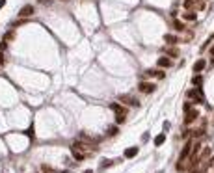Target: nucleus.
Listing matches in <instances>:
<instances>
[{
  "instance_id": "obj_34",
  "label": "nucleus",
  "mask_w": 214,
  "mask_h": 173,
  "mask_svg": "<svg viewBox=\"0 0 214 173\" xmlns=\"http://www.w3.org/2000/svg\"><path fill=\"white\" fill-rule=\"evenodd\" d=\"M158 173H162V171H158Z\"/></svg>"
},
{
  "instance_id": "obj_4",
  "label": "nucleus",
  "mask_w": 214,
  "mask_h": 173,
  "mask_svg": "<svg viewBox=\"0 0 214 173\" xmlns=\"http://www.w3.org/2000/svg\"><path fill=\"white\" fill-rule=\"evenodd\" d=\"M188 97L194 99V101H199V102H203V101H205V99H203V93H201V89H199V88L190 89V91H188Z\"/></svg>"
},
{
  "instance_id": "obj_31",
  "label": "nucleus",
  "mask_w": 214,
  "mask_h": 173,
  "mask_svg": "<svg viewBox=\"0 0 214 173\" xmlns=\"http://www.w3.org/2000/svg\"><path fill=\"white\" fill-rule=\"evenodd\" d=\"M39 2H41V4H48V0H39Z\"/></svg>"
},
{
  "instance_id": "obj_28",
  "label": "nucleus",
  "mask_w": 214,
  "mask_h": 173,
  "mask_svg": "<svg viewBox=\"0 0 214 173\" xmlns=\"http://www.w3.org/2000/svg\"><path fill=\"white\" fill-rule=\"evenodd\" d=\"M4 6H6V0H0V10H2Z\"/></svg>"
},
{
  "instance_id": "obj_17",
  "label": "nucleus",
  "mask_w": 214,
  "mask_h": 173,
  "mask_svg": "<svg viewBox=\"0 0 214 173\" xmlns=\"http://www.w3.org/2000/svg\"><path fill=\"white\" fill-rule=\"evenodd\" d=\"M201 82H203V78H201V75H195L194 78H192V84L198 88V86H201Z\"/></svg>"
},
{
  "instance_id": "obj_2",
  "label": "nucleus",
  "mask_w": 214,
  "mask_h": 173,
  "mask_svg": "<svg viewBox=\"0 0 214 173\" xmlns=\"http://www.w3.org/2000/svg\"><path fill=\"white\" fill-rule=\"evenodd\" d=\"M198 117H199V112L192 108L190 112H186V116H184V123H186V125H190V123H194V121L198 119Z\"/></svg>"
},
{
  "instance_id": "obj_23",
  "label": "nucleus",
  "mask_w": 214,
  "mask_h": 173,
  "mask_svg": "<svg viewBox=\"0 0 214 173\" xmlns=\"http://www.w3.org/2000/svg\"><path fill=\"white\" fill-rule=\"evenodd\" d=\"M41 169H43V173H54V169L48 168V166H41Z\"/></svg>"
},
{
  "instance_id": "obj_32",
  "label": "nucleus",
  "mask_w": 214,
  "mask_h": 173,
  "mask_svg": "<svg viewBox=\"0 0 214 173\" xmlns=\"http://www.w3.org/2000/svg\"><path fill=\"white\" fill-rule=\"evenodd\" d=\"M84 173H93V171H91V169H86V171H84Z\"/></svg>"
},
{
  "instance_id": "obj_13",
  "label": "nucleus",
  "mask_w": 214,
  "mask_h": 173,
  "mask_svg": "<svg viewBox=\"0 0 214 173\" xmlns=\"http://www.w3.org/2000/svg\"><path fill=\"white\" fill-rule=\"evenodd\" d=\"M73 157H75V160H76V162H82V160L86 158V154H84L82 151H73Z\"/></svg>"
},
{
  "instance_id": "obj_20",
  "label": "nucleus",
  "mask_w": 214,
  "mask_h": 173,
  "mask_svg": "<svg viewBox=\"0 0 214 173\" xmlns=\"http://www.w3.org/2000/svg\"><path fill=\"white\" fill-rule=\"evenodd\" d=\"M112 160H102V164H101V169H104V168H108V166H112Z\"/></svg>"
},
{
  "instance_id": "obj_22",
  "label": "nucleus",
  "mask_w": 214,
  "mask_h": 173,
  "mask_svg": "<svg viewBox=\"0 0 214 173\" xmlns=\"http://www.w3.org/2000/svg\"><path fill=\"white\" fill-rule=\"evenodd\" d=\"M106 134H108V136H116V134H117V128H116V127L108 128V130H106Z\"/></svg>"
},
{
  "instance_id": "obj_30",
  "label": "nucleus",
  "mask_w": 214,
  "mask_h": 173,
  "mask_svg": "<svg viewBox=\"0 0 214 173\" xmlns=\"http://www.w3.org/2000/svg\"><path fill=\"white\" fill-rule=\"evenodd\" d=\"M210 56H212V62H214V47L210 48Z\"/></svg>"
},
{
  "instance_id": "obj_9",
  "label": "nucleus",
  "mask_w": 214,
  "mask_h": 173,
  "mask_svg": "<svg viewBox=\"0 0 214 173\" xmlns=\"http://www.w3.org/2000/svg\"><path fill=\"white\" fill-rule=\"evenodd\" d=\"M136 154H138V147H128V149H125V158H134Z\"/></svg>"
},
{
  "instance_id": "obj_14",
  "label": "nucleus",
  "mask_w": 214,
  "mask_h": 173,
  "mask_svg": "<svg viewBox=\"0 0 214 173\" xmlns=\"http://www.w3.org/2000/svg\"><path fill=\"white\" fill-rule=\"evenodd\" d=\"M125 121H127V114H117V116H116V123H117V125H123Z\"/></svg>"
},
{
  "instance_id": "obj_10",
  "label": "nucleus",
  "mask_w": 214,
  "mask_h": 173,
  "mask_svg": "<svg viewBox=\"0 0 214 173\" xmlns=\"http://www.w3.org/2000/svg\"><path fill=\"white\" fill-rule=\"evenodd\" d=\"M145 76H157V78H164V73L157 71V69H147L145 71Z\"/></svg>"
},
{
  "instance_id": "obj_15",
  "label": "nucleus",
  "mask_w": 214,
  "mask_h": 173,
  "mask_svg": "<svg viewBox=\"0 0 214 173\" xmlns=\"http://www.w3.org/2000/svg\"><path fill=\"white\" fill-rule=\"evenodd\" d=\"M164 140H166V134H158V136L155 138V145H157V147H160L162 143H164Z\"/></svg>"
},
{
  "instance_id": "obj_27",
  "label": "nucleus",
  "mask_w": 214,
  "mask_h": 173,
  "mask_svg": "<svg viewBox=\"0 0 214 173\" xmlns=\"http://www.w3.org/2000/svg\"><path fill=\"white\" fill-rule=\"evenodd\" d=\"M6 48V41H2V43H0V50H4Z\"/></svg>"
},
{
  "instance_id": "obj_36",
  "label": "nucleus",
  "mask_w": 214,
  "mask_h": 173,
  "mask_svg": "<svg viewBox=\"0 0 214 173\" xmlns=\"http://www.w3.org/2000/svg\"><path fill=\"white\" fill-rule=\"evenodd\" d=\"M212 37H214V36H212Z\"/></svg>"
},
{
  "instance_id": "obj_21",
  "label": "nucleus",
  "mask_w": 214,
  "mask_h": 173,
  "mask_svg": "<svg viewBox=\"0 0 214 173\" xmlns=\"http://www.w3.org/2000/svg\"><path fill=\"white\" fill-rule=\"evenodd\" d=\"M173 26H175L177 30H184V24H183L181 21H175V22H173Z\"/></svg>"
},
{
  "instance_id": "obj_1",
  "label": "nucleus",
  "mask_w": 214,
  "mask_h": 173,
  "mask_svg": "<svg viewBox=\"0 0 214 173\" xmlns=\"http://www.w3.org/2000/svg\"><path fill=\"white\" fill-rule=\"evenodd\" d=\"M34 13H36V7L28 4V6L21 7V11H19V17H21V19H26V17H32Z\"/></svg>"
},
{
  "instance_id": "obj_35",
  "label": "nucleus",
  "mask_w": 214,
  "mask_h": 173,
  "mask_svg": "<svg viewBox=\"0 0 214 173\" xmlns=\"http://www.w3.org/2000/svg\"><path fill=\"white\" fill-rule=\"evenodd\" d=\"M62 2H63V0H62Z\"/></svg>"
},
{
  "instance_id": "obj_11",
  "label": "nucleus",
  "mask_w": 214,
  "mask_h": 173,
  "mask_svg": "<svg viewBox=\"0 0 214 173\" xmlns=\"http://www.w3.org/2000/svg\"><path fill=\"white\" fill-rule=\"evenodd\" d=\"M110 108H112L116 114H127V108H123L121 104H117V102H112V104H110Z\"/></svg>"
},
{
  "instance_id": "obj_8",
  "label": "nucleus",
  "mask_w": 214,
  "mask_h": 173,
  "mask_svg": "<svg viewBox=\"0 0 214 173\" xmlns=\"http://www.w3.org/2000/svg\"><path fill=\"white\" fill-rule=\"evenodd\" d=\"M157 65H158V67H171V60H169L168 56H162V58L157 60Z\"/></svg>"
},
{
  "instance_id": "obj_7",
  "label": "nucleus",
  "mask_w": 214,
  "mask_h": 173,
  "mask_svg": "<svg viewBox=\"0 0 214 173\" xmlns=\"http://www.w3.org/2000/svg\"><path fill=\"white\" fill-rule=\"evenodd\" d=\"M205 65H207V62H205L203 58H201V60H198V62L194 63V67H192V69H194V73H195V75H199V73L203 71V69H205Z\"/></svg>"
},
{
  "instance_id": "obj_5",
  "label": "nucleus",
  "mask_w": 214,
  "mask_h": 173,
  "mask_svg": "<svg viewBox=\"0 0 214 173\" xmlns=\"http://www.w3.org/2000/svg\"><path fill=\"white\" fill-rule=\"evenodd\" d=\"M138 89L143 91V93H153V91H155V84H151V82H140L138 84Z\"/></svg>"
},
{
  "instance_id": "obj_12",
  "label": "nucleus",
  "mask_w": 214,
  "mask_h": 173,
  "mask_svg": "<svg viewBox=\"0 0 214 173\" xmlns=\"http://www.w3.org/2000/svg\"><path fill=\"white\" fill-rule=\"evenodd\" d=\"M164 41L168 43V45H175V43H177V37L171 36V34H166V36H164Z\"/></svg>"
},
{
  "instance_id": "obj_18",
  "label": "nucleus",
  "mask_w": 214,
  "mask_h": 173,
  "mask_svg": "<svg viewBox=\"0 0 214 173\" xmlns=\"http://www.w3.org/2000/svg\"><path fill=\"white\" fill-rule=\"evenodd\" d=\"M184 19H186V21H195V13H194V11H186V13H184Z\"/></svg>"
},
{
  "instance_id": "obj_33",
  "label": "nucleus",
  "mask_w": 214,
  "mask_h": 173,
  "mask_svg": "<svg viewBox=\"0 0 214 173\" xmlns=\"http://www.w3.org/2000/svg\"><path fill=\"white\" fill-rule=\"evenodd\" d=\"M63 173H69V171H63Z\"/></svg>"
},
{
  "instance_id": "obj_25",
  "label": "nucleus",
  "mask_w": 214,
  "mask_h": 173,
  "mask_svg": "<svg viewBox=\"0 0 214 173\" xmlns=\"http://www.w3.org/2000/svg\"><path fill=\"white\" fill-rule=\"evenodd\" d=\"M169 127H171L169 121H164V132H168V130H169Z\"/></svg>"
},
{
  "instance_id": "obj_3",
  "label": "nucleus",
  "mask_w": 214,
  "mask_h": 173,
  "mask_svg": "<svg viewBox=\"0 0 214 173\" xmlns=\"http://www.w3.org/2000/svg\"><path fill=\"white\" fill-rule=\"evenodd\" d=\"M119 101L123 102V104H130V106H140V101L138 99H132L130 95H121Z\"/></svg>"
},
{
  "instance_id": "obj_6",
  "label": "nucleus",
  "mask_w": 214,
  "mask_h": 173,
  "mask_svg": "<svg viewBox=\"0 0 214 173\" xmlns=\"http://www.w3.org/2000/svg\"><path fill=\"white\" fill-rule=\"evenodd\" d=\"M192 143H194L192 140H188V142H186V145L183 147V151H181V160H186L188 157H190V151H192Z\"/></svg>"
},
{
  "instance_id": "obj_29",
  "label": "nucleus",
  "mask_w": 214,
  "mask_h": 173,
  "mask_svg": "<svg viewBox=\"0 0 214 173\" xmlns=\"http://www.w3.org/2000/svg\"><path fill=\"white\" fill-rule=\"evenodd\" d=\"M6 60H4V56H2V52H0V63H4Z\"/></svg>"
},
{
  "instance_id": "obj_24",
  "label": "nucleus",
  "mask_w": 214,
  "mask_h": 173,
  "mask_svg": "<svg viewBox=\"0 0 214 173\" xmlns=\"http://www.w3.org/2000/svg\"><path fill=\"white\" fill-rule=\"evenodd\" d=\"M209 154H210V149H209V147H207V149H205V151H203V154H201V158H207V157H209Z\"/></svg>"
},
{
  "instance_id": "obj_19",
  "label": "nucleus",
  "mask_w": 214,
  "mask_h": 173,
  "mask_svg": "<svg viewBox=\"0 0 214 173\" xmlns=\"http://www.w3.org/2000/svg\"><path fill=\"white\" fill-rule=\"evenodd\" d=\"M184 10H192V7H194V0H184Z\"/></svg>"
},
{
  "instance_id": "obj_16",
  "label": "nucleus",
  "mask_w": 214,
  "mask_h": 173,
  "mask_svg": "<svg viewBox=\"0 0 214 173\" xmlns=\"http://www.w3.org/2000/svg\"><path fill=\"white\" fill-rule=\"evenodd\" d=\"M168 58H179V48H169L168 50Z\"/></svg>"
},
{
  "instance_id": "obj_26",
  "label": "nucleus",
  "mask_w": 214,
  "mask_h": 173,
  "mask_svg": "<svg viewBox=\"0 0 214 173\" xmlns=\"http://www.w3.org/2000/svg\"><path fill=\"white\" fill-rule=\"evenodd\" d=\"M142 140H143V142H147V140H149V132H145V134L142 136Z\"/></svg>"
}]
</instances>
